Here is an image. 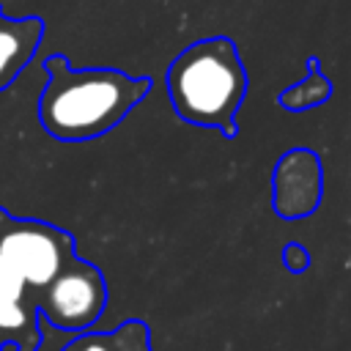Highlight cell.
Segmentation results:
<instances>
[{"label": "cell", "instance_id": "3957f363", "mask_svg": "<svg viewBox=\"0 0 351 351\" xmlns=\"http://www.w3.org/2000/svg\"><path fill=\"white\" fill-rule=\"evenodd\" d=\"M104 280L82 261L66 263L49 285H44L41 315L60 332H82L104 310Z\"/></svg>", "mask_w": 351, "mask_h": 351}, {"label": "cell", "instance_id": "6da1fadb", "mask_svg": "<svg viewBox=\"0 0 351 351\" xmlns=\"http://www.w3.org/2000/svg\"><path fill=\"white\" fill-rule=\"evenodd\" d=\"M44 66L38 118L58 140H90L110 132L151 88L148 77H129L118 69H71L63 55H52Z\"/></svg>", "mask_w": 351, "mask_h": 351}, {"label": "cell", "instance_id": "52a82bcc", "mask_svg": "<svg viewBox=\"0 0 351 351\" xmlns=\"http://www.w3.org/2000/svg\"><path fill=\"white\" fill-rule=\"evenodd\" d=\"M307 69H310V74L302 82H296V85H291L288 90L280 93V104L282 107H288V110H307V107H315V104L329 99L332 82L324 77L318 58H307Z\"/></svg>", "mask_w": 351, "mask_h": 351}, {"label": "cell", "instance_id": "277c9868", "mask_svg": "<svg viewBox=\"0 0 351 351\" xmlns=\"http://www.w3.org/2000/svg\"><path fill=\"white\" fill-rule=\"evenodd\" d=\"M69 236L36 222L14 225L0 236V255L8 258L33 288H44L55 280L69 261Z\"/></svg>", "mask_w": 351, "mask_h": 351}, {"label": "cell", "instance_id": "8992f818", "mask_svg": "<svg viewBox=\"0 0 351 351\" xmlns=\"http://www.w3.org/2000/svg\"><path fill=\"white\" fill-rule=\"evenodd\" d=\"M60 351H148V337L140 324H123L112 335H85L66 343Z\"/></svg>", "mask_w": 351, "mask_h": 351}, {"label": "cell", "instance_id": "5b68a950", "mask_svg": "<svg viewBox=\"0 0 351 351\" xmlns=\"http://www.w3.org/2000/svg\"><path fill=\"white\" fill-rule=\"evenodd\" d=\"M41 38L44 22L38 16H8L0 8V90L8 88L33 60Z\"/></svg>", "mask_w": 351, "mask_h": 351}, {"label": "cell", "instance_id": "9c48e42d", "mask_svg": "<svg viewBox=\"0 0 351 351\" xmlns=\"http://www.w3.org/2000/svg\"><path fill=\"white\" fill-rule=\"evenodd\" d=\"M25 291H27V282H25L22 271H19L8 258L0 255V293H5V296H11V299H19V302H22Z\"/></svg>", "mask_w": 351, "mask_h": 351}, {"label": "cell", "instance_id": "ba28073f", "mask_svg": "<svg viewBox=\"0 0 351 351\" xmlns=\"http://www.w3.org/2000/svg\"><path fill=\"white\" fill-rule=\"evenodd\" d=\"M30 326V313L19 299L0 293V332H25Z\"/></svg>", "mask_w": 351, "mask_h": 351}, {"label": "cell", "instance_id": "7a4b0ae2", "mask_svg": "<svg viewBox=\"0 0 351 351\" xmlns=\"http://www.w3.org/2000/svg\"><path fill=\"white\" fill-rule=\"evenodd\" d=\"M173 110L197 126L236 132V110L247 93V69L228 36H208L184 47L167 66Z\"/></svg>", "mask_w": 351, "mask_h": 351}]
</instances>
